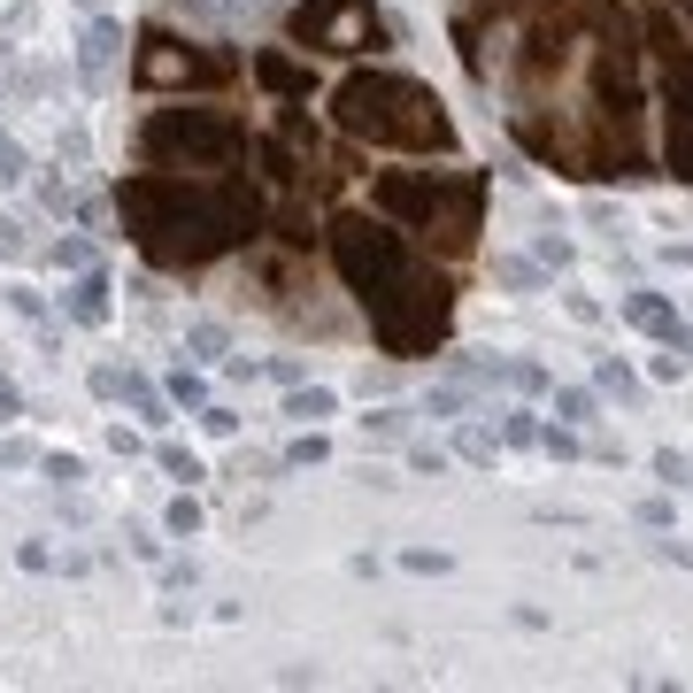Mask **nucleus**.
Returning a JSON list of instances; mask_svg holds the SVG:
<instances>
[{"label": "nucleus", "instance_id": "5701e85b", "mask_svg": "<svg viewBox=\"0 0 693 693\" xmlns=\"http://www.w3.org/2000/svg\"><path fill=\"white\" fill-rule=\"evenodd\" d=\"M47 478H54V486H77L85 463H77V455H47Z\"/></svg>", "mask_w": 693, "mask_h": 693}, {"label": "nucleus", "instance_id": "f03ea898", "mask_svg": "<svg viewBox=\"0 0 693 693\" xmlns=\"http://www.w3.org/2000/svg\"><path fill=\"white\" fill-rule=\"evenodd\" d=\"M331 124H339L346 139L408 147V154H448V147H455L448 101L431 93L424 77H408V70H355V77H339Z\"/></svg>", "mask_w": 693, "mask_h": 693}, {"label": "nucleus", "instance_id": "dca6fc26", "mask_svg": "<svg viewBox=\"0 0 693 693\" xmlns=\"http://www.w3.org/2000/svg\"><path fill=\"white\" fill-rule=\"evenodd\" d=\"M363 431H370L378 448H393V440H408V416L401 408H378V416H363Z\"/></svg>", "mask_w": 693, "mask_h": 693}, {"label": "nucleus", "instance_id": "0eeeda50", "mask_svg": "<svg viewBox=\"0 0 693 693\" xmlns=\"http://www.w3.org/2000/svg\"><path fill=\"white\" fill-rule=\"evenodd\" d=\"M647 54L663 85V162L678 186H693V39L670 24V9L647 16Z\"/></svg>", "mask_w": 693, "mask_h": 693}, {"label": "nucleus", "instance_id": "1a4fd4ad", "mask_svg": "<svg viewBox=\"0 0 693 693\" xmlns=\"http://www.w3.org/2000/svg\"><path fill=\"white\" fill-rule=\"evenodd\" d=\"M286 32L308 54H378L386 47V24H378L370 0H301L286 16Z\"/></svg>", "mask_w": 693, "mask_h": 693}, {"label": "nucleus", "instance_id": "4468645a", "mask_svg": "<svg viewBox=\"0 0 693 693\" xmlns=\"http://www.w3.org/2000/svg\"><path fill=\"white\" fill-rule=\"evenodd\" d=\"M77 62H85V77L101 85V77H109V62H116V24H93V32H85V54H77Z\"/></svg>", "mask_w": 693, "mask_h": 693}, {"label": "nucleus", "instance_id": "bb28decb", "mask_svg": "<svg viewBox=\"0 0 693 693\" xmlns=\"http://www.w3.org/2000/svg\"><path fill=\"white\" fill-rule=\"evenodd\" d=\"M540 440H547V455H563V463L578 455V431H570V424H563V431H540Z\"/></svg>", "mask_w": 693, "mask_h": 693}, {"label": "nucleus", "instance_id": "f257e3e1", "mask_svg": "<svg viewBox=\"0 0 693 693\" xmlns=\"http://www.w3.org/2000/svg\"><path fill=\"white\" fill-rule=\"evenodd\" d=\"M116 216L124 231L169 270H201L216 254H231L239 239H254L263 224V201L239 169L224 178H186V169H139V178L116 186Z\"/></svg>", "mask_w": 693, "mask_h": 693}, {"label": "nucleus", "instance_id": "39448f33", "mask_svg": "<svg viewBox=\"0 0 693 693\" xmlns=\"http://www.w3.org/2000/svg\"><path fill=\"white\" fill-rule=\"evenodd\" d=\"M593 109H601V124H609V139H617V178H647L640 169V116H647V93H640V39H632V24L625 16H609V32H601V47H593Z\"/></svg>", "mask_w": 693, "mask_h": 693}, {"label": "nucleus", "instance_id": "6e6552de", "mask_svg": "<svg viewBox=\"0 0 693 693\" xmlns=\"http://www.w3.org/2000/svg\"><path fill=\"white\" fill-rule=\"evenodd\" d=\"M448 316H455V286L440 270H416L408 286H393L378 308H370V331L386 355H431L448 339Z\"/></svg>", "mask_w": 693, "mask_h": 693}, {"label": "nucleus", "instance_id": "c756f323", "mask_svg": "<svg viewBox=\"0 0 693 693\" xmlns=\"http://www.w3.org/2000/svg\"><path fill=\"white\" fill-rule=\"evenodd\" d=\"M16 408H24V393H16L9 378H0V416H16Z\"/></svg>", "mask_w": 693, "mask_h": 693}, {"label": "nucleus", "instance_id": "473e14b6", "mask_svg": "<svg viewBox=\"0 0 693 693\" xmlns=\"http://www.w3.org/2000/svg\"><path fill=\"white\" fill-rule=\"evenodd\" d=\"M670 9H678V16H685V24H693V0H670Z\"/></svg>", "mask_w": 693, "mask_h": 693}, {"label": "nucleus", "instance_id": "2eb2a0df", "mask_svg": "<svg viewBox=\"0 0 693 693\" xmlns=\"http://www.w3.org/2000/svg\"><path fill=\"white\" fill-rule=\"evenodd\" d=\"M339 401H331V386H293V401H286V416H301V424H316V416H331Z\"/></svg>", "mask_w": 693, "mask_h": 693}, {"label": "nucleus", "instance_id": "aec40b11", "mask_svg": "<svg viewBox=\"0 0 693 693\" xmlns=\"http://www.w3.org/2000/svg\"><path fill=\"white\" fill-rule=\"evenodd\" d=\"M655 478H663V486H685V478H693V463H685V455H670V448H663V455H655Z\"/></svg>", "mask_w": 693, "mask_h": 693}, {"label": "nucleus", "instance_id": "20e7f679", "mask_svg": "<svg viewBox=\"0 0 693 693\" xmlns=\"http://www.w3.org/2000/svg\"><path fill=\"white\" fill-rule=\"evenodd\" d=\"M247 154V124L224 116V109H154L139 124V162L147 169H186V178H224V169H239Z\"/></svg>", "mask_w": 693, "mask_h": 693}, {"label": "nucleus", "instance_id": "a211bd4d", "mask_svg": "<svg viewBox=\"0 0 693 693\" xmlns=\"http://www.w3.org/2000/svg\"><path fill=\"white\" fill-rule=\"evenodd\" d=\"M169 532H186V540L201 532V501H193V493H178V501H169Z\"/></svg>", "mask_w": 693, "mask_h": 693}, {"label": "nucleus", "instance_id": "412c9836", "mask_svg": "<svg viewBox=\"0 0 693 693\" xmlns=\"http://www.w3.org/2000/svg\"><path fill=\"white\" fill-rule=\"evenodd\" d=\"M501 440H508V448H532V440H540V424H532V416H508V424H501Z\"/></svg>", "mask_w": 693, "mask_h": 693}, {"label": "nucleus", "instance_id": "f3484780", "mask_svg": "<svg viewBox=\"0 0 693 693\" xmlns=\"http://www.w3.org/2000/svg\"><path fill=\"white\" fill-rule=\"evenodd\" d=\"M555 416H563V424H585V416H593V393H585V386H563V393H555Z\"/></svg>", "mask_w": 693, "mask_h": 693}, {"label": "nucleus", "instance_id": "423d86ee", "mask_svg": "<svg viewBox=\"0 0 693 693\" xmlns=\"http://www.w3.org/2000/svg\"><path fill=\"white\" fill-rule=\"evenodd\" d=\"M331 263H339V278L363 293V308H378L393 286H408L424 263L408 254V239L386 224V216H363V209H346V216H331Z\"/></svg>", "mask_w": 693, "mask_h": 693}, {"label": "nucleus", "instance_id": "393cba45", "mask_svg": "<svg viewBox=\"0 0 693 693\" xmlns=\"http://www.w3.org/2000/svg\"><path fill=\"white\" fill-rule=\"evenodd\" d=\"M463 455H470V463H493V431L470 424V431H463Z\"/></svg>", "mask_w": 693, "mask_h": 693}, {"label": "nucleus", "instance_id": "7c9ffc66", "mask_svg": "<svg viewBox=\"0 0 693 693\" xmlns=\"http://www.w3.org/2000/svg\"><path fill=\"white\" fill-rule=\"evenodd\" d=\"M178 9H193V16H209V9H224V0H178Z\"/></svg>", "mask_w": 693, "mask_h": 693}, {"label": "nucleus", "instance_id": "ddd939ff", "mask_svg": "<svg viewBox=\"0 0 693 693\" xmlns=\"http://www.w3.org/2000/svg\"><path fill=\"white\" fill-rule=\"evenodd\" d=\"M62 308H70L77 324H109V286H101V278H77V286L62 293Z\"/></svg>", "mask_w": 693, "mask_h": 693}, {"label": "nucleus", "instance_id": "9d476101", "mask_svg": "<svg viewBox=\"0 0 693 693\" xmlns=\"http://www.w3.org/2000/svg\"><path fill=\"white\" fill-rule=\"evenodd\" d=\"M131 77L147 85V93H186V85H224L231 62H224V54H201V47L178 39V32H147L139 54H131Z\"/></svg>", "mask_w": 693, "mask_h": 693}, {"label": "nucleus", "instance_id": "9b49d317", "mask_svg": "<svg viewBox=\"0 0 693 693\" xmlns=\"http://www.w3.org/2000/svg\"><path fill=\"white\" fill-rule=\"evenodd\" d=\"M254 77H263L278 101H308V70H301L293 54H278V47H263V54H254Z\"/></svg>", "mask_w": 693, "mask_h": 693}, {"label": "nucleus", "instance_id": "c85d7f7f", "mask_svg": "<svg viewBox=\"0 0 693 693\" xmlns=\"http://www.w3.org/2000/svg\"><path fill=\"white\" fill-rule=\"evenodd\" d=\"M286 463H324V440H316V431H301V440H293V455Z\"/></svg>", "mask_w": 693, "mask_h": 693}, {"label": "nucleus", "instance_id": "7ed1b4c3", "mask_svg": "<svg viewBox=\"0 0 693 693\" xmlns=\"http://www.w3.org/2000/svg\"><path fill=\"white\" fill-rule=\"evenodd\" d=\"M370 209L401 231L440 239V247H470L478 209H486V178H470V169H386L370 186Z\"/></svg>", "mask_w": 693, "mask_h": 693}, {"label": "nucleus", "instance_id": "b1692460", "mask_svg": "<svg viewBox=\"0 0 693 693\" xmlns=\"http://www.w3.org/2000/svg\"><path fill=\"white\" fill-rule=\"evenodd\" d=\"M193 355H224V324H193Z\"/></svg>", "mask_w": 693, "mask_h": 693}, {"label": "nucleus", "instance_id": "2f4dec72", "mask_svg": "<svg viewBox=\"0 0 693 693\" xmlns=\"http://www.w3.org/2000/svg\"><path fill=\"white\" fill-rule=\"evenodd\" d=\"M0 254H16V231H9V224H0Z\"/></svg>", "mask_w": 693, "mask_h": 693}, {"label": "nucleus", "instance_id": "6ab92c4d", "mask_svg": "<svg viewBox=\"0 0 693 693\" xmlns=\"http://www.w3.org/2000/svg\"><path fill=\"white\" fill-rule=\"evenodd\" d=\"M401 563H408V570H416V578H440V570H448V555H440V547H408V555H401Z\"/></svg>", "mask_w": 693, "mask_h": 693}, {"label": "nucleus", "instance_id": "f8f14e48", "mask_svg": "<svg viewBox=\"0 0 693 693\" xmlns=\"http://www.w3.org/2000/svg\"><path fill=\"white\" fill-rule=\"evenodd\" d=\"M625 324H640V331L670 339V331H678V308H670L663 293H625Z\"/></svg>", "mask_w": 693, "mask_h": 693}, {"label": "nucleus", "instance_id": "cd10ccee", "mask_svg": "<svg viewBox=\"0 0 693 693\" xmlns=\"http://www.w3.org/2000/svg\"><path fill=\"white\" fill-rule=\"evenodd\" d=\"M201 424L216 431V440H231V431H239V416H231V408H201Z\"/></svg>", "mask_w": 693, "mask_h": 693}, {"label": "nucleus", "instance_id": "4be33fe9", "mask_svg": "<svg viewBox=\"0 0 693 693\" xmlns=\"http://www.w3.org/2000/svg\"><path fill=\"white\" fill-rule=\"evenodd\" d=\"M16 178H24V147L0 139V186H16Z\"/></svg>", "mask_w": 693, "mask_h": 693}, {"label": "nucleus", "instance_id": "a878e982", "mask_svg": "<svg viewBox=\"0 0 693 693\" xmlns=\"http://www.w3.org/2000/svg\"><path fill=\"white\" fill-rule=\"evenodd\" d=\"M162 470H169V478H201V463H193L186 448H162Z\"/></svg>", "mask_w": 693, "mask_h": 693}]
</instances>
